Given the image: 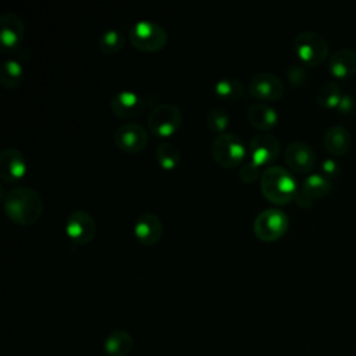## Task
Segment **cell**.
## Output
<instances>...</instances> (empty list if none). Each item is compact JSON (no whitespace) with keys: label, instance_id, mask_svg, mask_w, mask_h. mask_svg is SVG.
Returning a JSON list of instances; mask_svg holds the SVG:
<instances>
[{"label":"cell","instance_id":"6da1fadb","mask_svg":"<svg viewBox=\"0 0 356 356\" xmlns=\"http://www.w3.org/2000/svg\"><path fill=\"white\" fill-rule=\"evenodd\" d=\"M4 211L17 224L29 225L39 220L43 211V200L36 189L15 186L3 197Z\"/></svg>","mask_w":356,"mask_h":356},{"label":"cell","instance_id":"7a4b0ae2","mask_svg":"<svg viewBox=\"0 0 356 356\" xmlns=\"http://www.w3.org/2000/svg\"><path fill=\"white\" fill-rule=\"evenodd\" d=\"M260 188L270 202L285 204L295 199L299 186L288 168L282 165H270L261 172Z\"/></svg>","mask_w":356,"mask_h":356},{"label":"cell","instance_id":"3957f363","mask_svg":"<svg viewBox=\"0 0 356 356\" xmlns=\"http://www.w3.org/2000/svg\"><path fill=\"white\" fill-rule=\"evenodd\" d=\"M293 49L299 60L307 67H317L328 57V42L316 31H302L293 39Z\"/></svg>","mask_w":356,"mask_h":356},{"label":"cell","instance_id":"277c9868","mask_svg":"<svg viewBox=\"0 0 356 356\" xmlns=\"http://www.w3.org/2000/svg\"><path fill=\"white\" fill-rule=\"evenodd\" d=\"M129 42L142 51H157L163 49L168 40L167 31L154 21L139 19L129 28Z\"/></svg>","mask_w":356,"mask_h":356},{"label":"cell","instance_id":"5b68a950","mask_svg":"<svg viewBox=\"0 0 356 356\" xmlns=\"http://www.w3.org/2000/svg\"><path fill=\"white\" fill-rule=\"evenodd\" d=\"M211 156L225 168H232L242 163L246 154V147L241 136L235 132H222L218 134L211 142Z\"/></svg>","mask_w":356,"mask_h":356},{"label":"cell","instance_id":"8992f818","mask_svg":"<svg viewBox=\"0 0 356 356\" xmlns=\"http://www.w3.org/2000/svg\"><path fill=\"white\" fill-rule=\"evenodd\" d=\"M289 224L286 213L277 207H268L256 216L253 232L261 241H275L284 235Z\"/></svg>","mask_w":356,"mask_h":356},{"label":"cell","instance_id":"52a82bcc","mask_svg":"<svg viewBox=\"0 0 356 356\" xmlns=\"http://www.w3.org/2000/svg\"><path fill=\"white\" fill-rule=\"evenodd\" d=\"M182 122V111L172 103H160L154 106L147 115V127L157 136L172 135Z\"/></svg>","mask_w":356,"mask_h":356},{"label":"cell","instance_id":"ba28073f","mask_svg":"<svg viewBox=\"0 0 356 356\" xmlns=\"http://www.w3.org/2000/svg\"><path fill=\"white\" fill-rule=\"evenodd\" d=\"M154 96L134 90H118L110 99L111 111L122 118H132L142 114L152 103Z\"/></svg>","mask_w":356,"mask_h":356},{"label":"cell","instance_id":"9c48e42d","mask_svg":"<svg viewBox=\"0 0 356 356\" xmlns=\"http://www.w3.org/2000/svg\"><path fill=\"white\" fill-rule=\"evenodd\" d=\"M65 232L72 242L85 245L96 235L95 218L86 210H72L65 218Z\"/></svg>","mask_w":356,"mask_h":356},{"label":"cell","instance_id":"30bf717a","mask_svg":"<svg viewBox=\"0 0 356 356\" xmlns=\"http://www.w3.org/2000/svg\"><path fill=\"white\" fill-rule=\"evenodd\" d=\"M248 88L253 97L259 100H267V102L278 100L285 92L282 79L278 75L268 71H261L254 74L249 79Z\"/></svg>","mask_w":356,"mask_h":356},{"label":"cell","instance_id":"8fae6325","mask_svg":"<svg viewBox=\"0 0 356 356\" xmlns=\"http://www.w3.org/2000/svg\"><path fill=\"white\" fill-rule=\"evenodd\" d=\"M149 140L147 131L138 122H124L114 132V142L125 153L140 152Z\"/></svg>","mask_w":356,"mask_h":356},{"label":"cell","instance_id":"7c38bea8","mask_svg":"<svg viewBox=\"0 0 356 356\" xmlns=\"http://www.w3.org/2000/svg\"><path fill=\"white\" fill-rule=\"evenodd\" d=\"M24 33L25 25L18 14L4 11L0 15V47L3 51H14L21 47Z\"/></svg>","mask_w":356,"mask_h":356},{"label":"cell","instance_id":"4fadbf2b","mask_svg":"<svg viewBox=\"0 0 356 356\" xmlns=\"http://www.w3.org/2000/svg\"><path fill=\"white\" fill-rule=\"evenodd\" d=\"M331 179L320 172L309 174L298 188L295 202L300 207H310L316 199L325 196L331 191Z\"/></svg>","mask_w":356,"mask_h":356},{"label":"cell","instance_id":"5bb4252c","mask_svg":"<svg viewBox=\"0 0 356 356\" xmlns=\"http://www.w3.org/2000/svg\"><path fill=\"white\" fill-rule=\"evenodd\" d=\"M284 159L289 170L306 174L316 164V153L312 146L303 140H292L284 150Z\"/></svg>","mask_w":356,"mask_h":356},{"label":"cell","instance_id":"9a60e30c","mask_svg":"<svg viewBox=\"0 0 356 356\" xmlns=\"http://www.w3.org/2000/svg\"><path fill=\"white\" fill-rule=\"evenodd\" d=\"M250 160L256 164L263 165L277 159L280 153V140L273 134L261 132L252 136L249 143Z\"/></svg>","mask_w":356,"mask_h":356},{"label":"cell","instance_id":"2e32d148","mask_svg":"<svg viewBox=\"0 0 356 356\" xmlns=\"http://www.w3.org/2000/svg\"><path fill=\"white\" fill-rule=\"evenodd\" d=\"M26 172V160L17 147H6L0 153V177L6 182H15Z\"/></svg>","mask_w":356,"mask_h":356},{"label":"cell","instance_id":"e0dca14e","mask_svg":"<svg viewBox=\"0 0 356 356\" xmlns=\"http://www.w3.org/2000/svg\"><path fill=\"white\" fill-rule=\"evenodd\" d=\"M134 234L140 243L146 246L154 245L163 235V224L160 217L152 211L140 213L135 220Z\"/></svg>","mask_w":356,"mask_h":356},{"label":"cell","instance_id":"ac0fdd59","mask_svg":"<svg viewBox=\"0 0 356 356\" xmlns=\"http://www.w3.org/2000/svg\"><path fill=\"white\" fill-rule=\"evenodd\" d=\"M328 71L339 79L350 78L356 74V50L343 47L337 50L328 58Z\"/></svg>","mask_w":356,"mask_h":356},{"label":"cell","instance_id":"d6986e66","mask_svg":"<svg viewBox=\"0 0 356 356\" xmlns=\"http://www.w3.org/2000/svg\"><path fill=\"white\" fill-rule=\"evenodd\" d=\"M324 147L332 156H343L352 146V135L342 125H331L323 138Z\"/></svg>","mask_w":356,"mask_h":356},{"label":"cell","instance_id":"ffe728a7","mask_svg":"<svg viewBox=\"0 0 356 356\" xmlns=\"http://www.w3.org/2000/svg\"><path fill=\"white\" fill-rule=\"evenodd\" d=\"M246 117H248L249 122L260 131L271 129L278 122V113L275 111L274 107L268 106L267 103L252 104L248 108Z\"/></svg>","mask_w":356,"mask_h":356},{"label":"cell","instance_id":"44dd1931","mask_svg":"<svg viewBox=\"0 0 356 356\" xmlns=\"http://www.w3.org/2000/svg\"><path fill=\"white\" fill-rule=\"evenodd\" d=\"M134 348V339L125 330L111 331L104 341V352L107 356H127Z\"/></svg>","mask_w":356,"mask_h":356},{"label":"cell","instance_id":"7402d4cb","mask_svg":"<svg viewBox=\"0 0 356 356\" xmlns=\"http://www.w3.org/2000/svg\"><path fill=\"white\" fill-rule=\"evenodd\" d=\"M24 79V68L21 61L14 57H8L3 61L0 82L7 89L17 88Z\"/></svg>","mask_w":356,"mask_h":356},{"label":"cell","instance_id":"603a6c76","mask_svg":"<svg viewBox=\"0 0 356 356\" xmlns=\"http://www.w3.org/2000/svg\"><path fill=\"white\" fill-rule=\"evenodd\" d=\"M342 96L343 93L341 90V86L337 82L328 81L318 88L316 99L317 103L324 108H337Z\"/></svg>","mask_w":356,"mask_h":356},{"label":"cell","instance_id":"cb8c5ba5","mask_svg":"<svg viewBox=\"0 0 356 356\" xmlns=\"http://www.w3.org/2000/svg\"><path fill=\"white\" fill-rule=\"evenodd\" d=\"M154 156L157 163L164 168V170H172L178 163H179V149L177 145L168 140H163L156 146Z\"/></svg>","mask_w":356,"mask_h":356},{"label":"cell","instance_id":"d4e9b609","mask_svg":"<svg viewBox=\"0 0 356 356\" xmlns=\"http://www.w3.org/2000/svg\"><path fill=\"white\" fill-rule=\"evenodd\" d=\"M214 93L225 100H236L242 96L243 86L239 79L232 76H224L214 83Z\"/></svg>","mask_w":356,"mask_h":356},{"label":"cell","instance_id":"484cf974","mask_svg":"<svg viewBox=\"0 0 356 356\" xmlns=\"http://www.w3.org/2000/svg\"><path fill=\"white\" fill-rule=\"evenodd\" d=\"M97 44L103 53L114 54L124 46V35L114 28L106 29L97 38Z\"/></svg>","mask_w":356,"mask_h":356},{"label":"cell","instance_id":"4316f807","mask_svg":"<svg viewBox=\"0 0 356 356\" xmlns=\"http://www.w3.org/2000/svg\"><path fill=\"white\" fill-rule=\"evenodd\" d=\"M206 122L209 129H211L213 132H217L218 135L225 132V128L228 127V122H229V115L222 107H213L209 110L206 115Z\"/></svg>","mask_w":356,"mask_h":356},{"label":"cell","instance_id":"83f0119b","mask_svg":"<svg viewBox=\"0 0 356 356\" xmlns=\"http://www.w3.org/2000/svg\"><path fill=\"white\" fill-rule=\"evenodd\" d=\"M286 78L288 81L293 85V86H302L306 81H307V70L302 65V64H291L286 67L285 70Z\"/></svg>","mask_w":356,"mask_h":356},{"label":"cell","instance_id":"f1b7e54d","mask_svg":"<svg viewBox=\"0 0 356 356\" xmlns=\"http://www.w3.org/2000/svg\"><path fill=\"white\" fill-rule=\"evenodd\" d=\"M259 175H260V165L256 164L253 160L243 163L239 168V177L245 182H253L259 178Z\"/></svg>","mask_w":356,"mask_h":356},{"label":"cell","instance_id":"f546056e","mask_svg":"<svg viewBox=\"0 0 356 356\" xmlns=\"http://www.w3.org/2000/svg\"><path fill=\"white\" fill-rule=\"evenodd\" d=\"M339 172H341V165L337 160H334L331 157H327L320 163V174H323L328 179L335 178Z\"/></svg>","mask_w":356,"mask_h":356},{"label":"cell","instance_id":"4dcf8cb0","mask_svg":"<svg viewBox=\"0 0 356 356\" xmlns=\"http://www.w3.org/2000/svg\"><path fill=\"white\" fill-rule=\"evenodd\" d=\"M337 110L342 114H352L356 111V99L349 95V93H343Z\"/></svg>","mask_w":356,"mask_h":356},{"label":"cell","instance_id":"1f68e13d","mask_svg":"<svg viewBox=\"0 0 356 356\" xmlns=\"http://www.w3.org/2000/svg\"><path fill=\"white\" fill-rule=\"evenodd\" d=\"M13 53H14V58H17L18 61H22V63H25L31 58V51L24 46L15 49Z\"/></svg>","mask_w":356,"mask_h":356}]
</instances>
